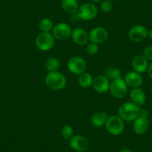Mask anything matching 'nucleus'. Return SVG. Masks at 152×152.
Masks as SVG:
<instances>
[{
  "mask_svg": "<svg viewBox=\"0 0 152 152\" xmlns=\"http://www.w3.org/2000/svg\"><path fill=\"white\" fill-rule=\"evenodd\" d=\"M148 37L151 40H152V29H151V30L148 31Z\"/></svg>",
  "mask_w": 152,
  "mask_h": 152,
  "instance_id": "nucleus-31",
  "label": "nucleus"
},
{
  "mask_svg": "<svg viewBox=\"0 0 152 152\" xmlns=\"http://www.w3.org/2000/svg\"><path fill=\"white\" fill-rule=\"evenodd\" d=\"M35 43L40 50L49 51L54 46L55 37L50 32H41L37 36Z\"/></svg>",
  "mask_w": 152,
  "mask_h": 152,
  "instance_id": "nucleus-5",
  "label": "nucleus"
},
{
  "mask_svg": "<svg viewBox=\"0 0 152 152\" xmlns=\"http://www.w3.org/2000/svg\"><path fill=\"white\" fill-rule=\"evenodd\" d=\"M119 152H131V151L128 148H123Z\"/></svg>",
  "mask_w": 152,
  "mask_h": 152,
  "instance_id": "nucleus-30",
  "label": "nucleus"
},
{
  "mask_svg": "<svg viewBox=\"0 0 152 152\" xmlns=\"http://www.w3.org/2000/svg\"><path fill=\"white\" fill-rule=\"evenodd\" d=\"M101 9L104 13H109L113 9V3L109 0H104L101 4Z\"/></svg>",
  "mask_w": 152,
  "mask_h": 152,
  "instance_id": "nucleus-26",
  "label": "nucleus"
},
{
  "mask_svg": "<svg viewBox=\"0 0 152 152\" xmlns=\"http://www.w3.org/2000/svg\"><path fill=\"white\" fill-rule=\"evenodd\" d=\"M148 65V61L143 55H136L132 60L133 69L134 71L140 74L147 71Z\"/></svg>",
  "mask_w": 152,
  "mask_h": 152,
  "instance_id": "nucleus-15",
  "label": "nucleus"
},
{
  "mask_svg": "<svg viewBox=\"0 0 152 152\" xmlns=\"http://www.w3.org/2000/svg\"><path fill=\"white\" fill-rule=\"evenodd\" d=\"M45 67L49 72L57 71L60 67V61L55 58H49L45 63Z\"/></svg>",
  "mask_w": 152,
  "mask_h": 152,
  "instance_id": "nucleus-23",
  "label": "nucleus"
},
{
  "mask_svg": "<svg viewBox=\"0 0 152 152\" xmlns=\"http://www.w3.org/2000/svg\"><path fill=\"white\" fill-rule=\"evenodd\" d=\"M71 36L74 43L78 46H84L90 41L89 34L82 28H76L72 30Z\"/></svg>",
  "mask_w": 152,
  "mask_h": 152,
  "instance_id": "nucleus-13",
  "label": "nucleus"
},
{
  "mask_svg": "<svg viewBox=\"0 0 152 152\" xmlns=\"http://www.w3.org/2000/svg\"><path fill=\"white\" fill-rule=\"evenodd\" d=\"M108 32L102 27H96L90 31L89 34V40L96 44L103 43L107 40Z\"/></svg>",
  "mask_w": 152,
  "mask_h": 152,
  "instance_id": "nucleus-10",
  "label": "nucleus"
},
{
  "mask_svg": "<svg viewBox=\"0 0 152 152\" xmlns=\"http://www.w3.org/2000/svg\"><path fill=\"white\" fill-rule=\"evenodd\" d=\"M39 29L41 32H50L53 29V23L50 19L43 18L40 21L38 24Z\"/></svg>",
  "mask_w": 152,
  "mask_h": 152,
  "instance_id": "nucleus-22",
  "label": "nucleus"
},
{
  "mask_svg": "<svg viewBox=\"0 0 152 152\" xmlns=\"http://www.w3.org/2000/svg\"><path fill=\"white\" fill-rule=\"evenodd\" d=\"M72 28L69 24L60 23L55 25L52 29V35L57 40H66L72 35Z\"/></svg>",
  "mask_w": 152,
  "mask_h": 152,
  "instance_id": "nucleus-8",
  "label": "nucleus"
},
{
  "mask_svg": "<svg viewBox=\"0 0 152 152\" xmlns=\"http://www.w3.org/2000/svg\"><path fill=\"white\" fill-rule=\"evenodd\" d=\"M125 81L128 87L131 88H138L142 84V76L135 71L128 72L125 76Z\"/></svg>",
  "mask_w": 152,
  "mask_h": 152,
  "instance_id": "nucleus-14",
  "label": "nucleus"
},
{
  "mask_svg": "<svg viewBox=\"0 0 152 152\" xmlns=\"http://www.w3.org/2000/svg\"><path fill=\"white\" fill-rule=\"evenodd\" d=\"M45 81L48 87L53 90H63L66 85V78L58 71L49 72L46 76Z\"/></svg>",
  "mask_w": 152,
  "mask_h": 152,
  "instance_id": "nucleus-2",
  "label": "nucleus"
},
{
  "mask_svg": "<svg viewBox=\"0 0 152 152\" xmlns=\"http://www.w3.org/2000/svg\"><path fill=\"white\" fill-rule=\"evenodd\" d=\"M69 145L77 152H84L88 149L89 141L81 135H75L69 140Z\"/></svg>",
  "mask_w": 152,
  "mask_h": 152,
  "instance_id": "nucleus-11",
  "label": "nucleus"
},
{
  "mask_svg": "<svg viewBox=\"0 0 152 152\" xmlns=\"http://www.w3.org/2000/svg\"><path fill=\"white\" fill-rule=\"evenodd\" d=\"M148 36V31L145 26L141 25L134 26L128 31V37L130 40L135 43L143 41Z\"/></svg>",
  "mask_w": 152,
  "mask_h": 152,
  "instance_id": "nucleus-9",
  "label": "nucleus"
},
{
  "mask_svg": "<svg viewBox=\"0 0 152 152\" xmlns=\"http://www.w3.org/2000/svg\"><path fill=\"white\" fill-rule=\"evenodd\" d=\"M93 78L91 75L88 72H84L79 75L78 77V83L80 86L84 88H88L90 86L93 85Z\"/></svg>",
  "mask_w": 152,
  "mask_h": 152,
  "instance_id": "nucleus-20",
  "label": "nucleus"
},
{
  "mask_svg": "<svg viewBox=\"0 0 152 152\" xmlns=\"http://www.w3.org/2000/svg\"><path fill=\"white\" fill-rule=\"evenodd\" d=\"M108 119L107 114L104 112H97L94 113L91 117V123L95 127H102L106 124Z\"/></svg>",
  "mask_w": 152,
  "mask_h": 152,
  "instance_id": "nucleus-19",
  "label": "nucleus"
},
{
  "mask_svg": "<svg viewBox=\"0 0 152 152\" xmlns=\"http://www.w3.org/2000/svg\"><path fill=\"white\" fill-rule=\"evenodd\" d=\"M149 128V120L148 118L140 116L134 121L133 130L137 134H145Z\"/></svg>",
  "mask_w": 152,
  "mask_h": 152,
  "instance_id": "nucleus-16",
  "label": "nucleus"
},
{
  "mask_svg": "<svg viewBox=\"0 0 152 152\" xmlns=\"http://www.w3.org/2000/svg\"><path fill=\"white\" fill-rule=\"evenodd\" d=\"M107 78L111 81H114V80L119 79V78H122V72H121L120 69L117 68H114V67H111V68L107 69L105 71V75Z\"/></svg>",
  "mask_w": 152,
  "mask_h": 152,
  "instance_id": "nucleus-21",
  "label": "nucleus"
},
{
  "mask_svg": "<svg viewBox=\"0 0 152 152\" xmlns=\"http://www.w3.org/2000/svg\"><path fill=\"white\" fill-rule=\"evenodd\" d=\"M110 2H113V1H118V0H109Z\"/></svg>",
  "mask_w": 152,
  "mask_h": 152,
  "instance_id": "nucleus-33",
  "label": "nucleus"
},
{
  "mask_svg": "<svg viewBox=\"0 0 152 152\" xmlns=\"http://www.w3.org/2000/svg\"><path fill=\"white\" fill-rule=\"evenodd\" d=\"M61 6L66 12L69 14H76L79 8V5L77 0H62Z\"/></svg>",
  "mask_w": 152,
  "mask_h": 152,
  "instance_id": "nucleus-18",
  "label": "nucleus"
},
{
  "mask_svg": "<svg viewBox=\"0 0 152 152\" xmlns=\"http://www.w3.org/2000/svg\"><path fill=\"white\" fill-rule=\"evenodd\" d=\"M109 90L111 95L116 99H122L128 93V85L125 80L121 78L111 82Z\"/></svg>",
  "mask_w": 152,
  "mask_h": 152,
  "instance_id": "nucleus-7",
  "label": "nucleus"
},
{
  "mask_svg": "<svg viewBox=\"0 0 152 152\" xmlns=\"http://www.w3.org/2000/svg\"><path fill=\"white\" fill-rule=\"evenodd\" d=\"M147 71H148V74L149 77L152 79V62L148 65Z\"/></svg>",
  "mask_w": 152,
  "mask_h": 152,
  "instance_id": "nucleus-28",
  "label": "nucleus"
},
{
  "mask_svg": "<svg viewBox=\"0 0 152 152\" xmlns=\"http://www.w3.org/2000/svg\"><path fill=\"white\" fill-rule=\"evenodd\" d=\"M130 97L133 103L138 106H142L146 101V96L145 92L140 87L133 88L130 93Z\"/></svg>",
  "mask_w": 152,
  "mask_h": 152,
  "instance_id": "nucleus-17",
  "label": "nucleus"
},
{
  "mask_svg": "<svg viewBox=\"0 0 152 152\" xmlns=\"http://www.w3.org/2000/svg\"><path fill=\"white\" fill-rule=\"evenodd\" d=\"M143 56L148 61H152V46H147L143 50Z\"/></svg>",
  "mask_w": 152,
  "mask_h": 152,
  "instance_id": "nucleus-27",
  "label": "nucleus"
},
{
  "mask_svg": "<svg viewBox=\"0 0 152 152\" xmlns=\"http://www.w3.org/2000/svg\"><path fill=\"white\" fill-rule=\"evenodd\" d=\"M91 1H93V2H99L100 1H102V0H91Z\"/></svg>",
  "mask_w": 152,
  "mask_h": 152,
  "instance_id": "nucleus-32",
  "label": "nucleus"
},
{
  "mask_svg": "<svg viewBox=\"0 0 152 152\" xmlns=\"http://www.w3.org/2000/svg\"><path fill=\"white\" fill-rule=\"evenodd\" d=\"M98 14V9L96 5L93 3L83 4L79 7L78 10L76 12V16L78 19L84 20V21H90L96 17Z\"/></svg>",
  "mask_w": 152,
  "mask_h": 152,
  "instance_id": "nucleus-4",
  "label": "nucleus"
},
{
  "mask_svg": "<svg viewBox=\"0 0 152 152\" xmlns=\"http://www.w3.org/2000/svg\"><path fill=\"white\" fill-rule=\"evenodd\" d=\"M61 136L63 138L66 140H69L72 137H73L74 134V130H73L72 127L70 125H64L61 128Z\"/></svg>",
  "mask_w": 152,
  "mask_h": 152,
  "instance_id": "nucleus-24",
  "label": "nucleus"
},
{
  "mask_svg": "<svg viewBox=\"0 0 152 152\" xmlns=\"http://www.w3.org/2000/svg\"><path fill=\"white\" fill-rule=\"evenodd\" d=\"M109 79L104 75H98L93 79V87L96 92L104 93L110 90Z\"/></svg>",
  "mask_w": 152,
  "mask_h": 152,
  "instance_id": "nucleus-12",
  "label": "nucleus"
},
{
  "mask_svg": "<svg viewBox=\"0 0 152 152\" xmlns=\"http://www.w3.org/2000/svg\"><path fill=\"white\" fill-rule=\"evenodd\" d=\"M105 125L107 131L113 136L120 135L125 130L124 121L119 116H108Z\"/></svg>",
  "mask_w": 152,
  "mask_h": 152,
  "instance_id": "nucleus-3",
  "label": "nucleus"
},
{
  "mask_svg": "<svg viewBox=\"0 0 152 152\" xmlns=\"http://www.w3.org/2000/svg\"><path fill=\"white\" fill-rule=\"evenodd\" d=\"M140 116L148 118V111L146 110H141V112H140Z\"/></svg>",
  "mask_w": 152,
  "mask_h": 152,
  "instance_id": "nucleus-29",
  "label": "nucleus"
},
{
  "mask_svg": "<svg viewBox=\"0 0 152 152\" xmlns=\"http://www.w3.org/2000/svg\"><path fill=\"white\" fill-rule=\"evenodd\" d=\"M140 107L133 102H125L119 109V116L125 122H133L140 116Z\"/></svg>",
  "mask_w": 152,
  "mask_h": 152,
  "instance_id": "nucleus-1",
  "label": "nucleus"
},
{
  "mask_svg": "<svg viewBox=\"0 0 152 152\" xmlns=\"http://www.w3.org/2000/svg\"><path fill=\"white\" fill-rule=\"evenodd\" d=\"M99 46H98V44H96V43H92V42H90L87 46V53L90 55H96V54L98 53V52H99Z\"/></svg>",
  "mask_w": 152,
  "mask_h": 152,
  "instance_id": "nucleus-25",
  "label": "nucleus"
},
{
  "mask_svg": "<svg viewBox=\"0 0 152 152\" xmlns=\"http://www.w3.org/2000/svg\"><path fill=\"white\" fill-rule=\"evenodd\" d=\"M67 67L70 72L75 75H81L85 72L87 64L85 60L79 56H74L69 60Z\"/></svg>",
  "mask_w": 152,
  "mask_h": 152,
  "instance_id": "nucleus-6",
  "label": "nucleus"
}]
</instances>
